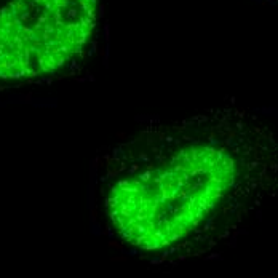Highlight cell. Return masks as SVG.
Wrapping results in <instances>:
<instances>
[{
	"mask_svg": "<svg viewBox=\"0 0 278 278\" xmlns=\"http://www.w3.org/2000/svg\"><path fill=\"white\" fill-rule=\"evenodd\" d=\"M248 126L225 114L154 118L104 147L96 178L112 233L152 256L192 241L270 170L267 139Z\"/></svg>",
	"mask_w": 278,
	"mask_h": 278,
	"instance_id": "cell-1",
	"label": "cell"
},
{
	"mask_svg": "<svg viewBox=\"0 0 278 278\" xmlns=\"http://www.w3.org/2000/svg\"><path fill=\"white\" fill-rule=\"evenodd\" d=\"M107 0H0V90L82 75L104 38Z\"/></svg>",
	"mask_w": 278,
	"mask_h": 278,
	"instance_id": "cell-2",
	"label": "cell"
}]
</instances>
